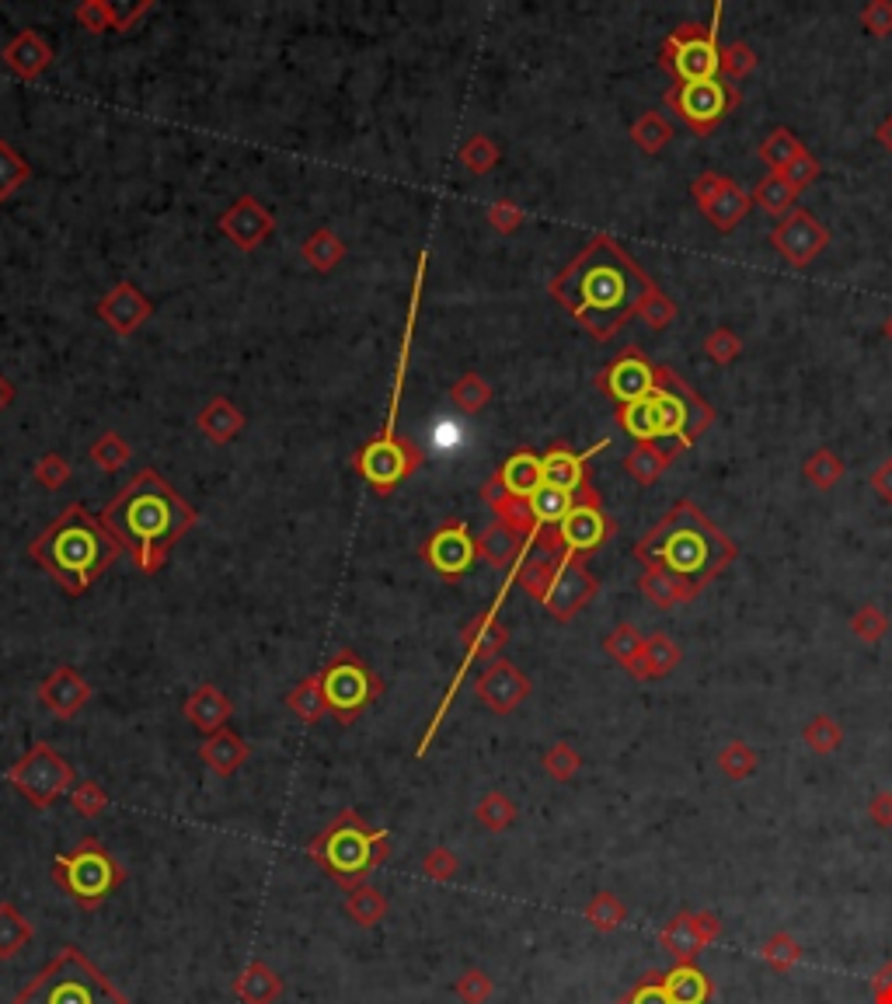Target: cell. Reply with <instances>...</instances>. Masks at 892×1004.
Segmentation results:
<instances>
[{
  "label": "cell",
  "instance_id": "cell-10",
  "mask_svg": "<svg viewBox=\"0 0 892 1004\" xmlns=\"http://www.w3.org/2000/svg\"><path fill=\"white\" fill-rule=\"evenodd\" d=\"M422 555L430 561V569H436L443 579H460V576H468L478 561V544L460 520H446L439 531H433V537L425 541Z\"/></svg>",
  "mask_w": 892,
  "mask_h": 1004
},
{
  "label": "cell",
  "instance_id": "cell-56",
  "mask_svg": "<svg viewBox=\"0 0 892 1004\" xmlns=\"http://www.w3.org/2000/svg\"><path fill=\"white\" fill-rule=\"evenodd\" d=\"M806 739L816 747V750H830L836 739H841V729L833 726V722H827V718H819V722H812V726L806 729Z\"/></svg>",
  "mask_w": 892,
  "mask_h": 1004
},
{
  "label": "cell",
  "instance_id": "cell-59",
  "mask_svg": "<svg viewBox=\"0 0 892 1004\" xmlns=\"http://www.w3.org/2000/svg\"><path fill=\"white\" fill-rule=\"evenodd\" d=\"M11 398H14V387H11L4 377H0V409H4V404H8Z\"/></svg>",
  "mask_w": 892,
  "mask_h": 1004
},
{
  "label": "cell",
  "instance_id": "cell-41",
  "mask_svg": "<svg viewBox=\"0 0 892 1004\" xmlns=\"http://www.w3.org/2000/svg\"><path fill=\"white\" fill-rule=\"evenodd\" d=\"M450 398H454V404H457L460 412L478 415V412L492 401V387H489L485 380H481L478 374H463V377L454 384Z\"/></svg>",
  "mask_w": 892,
  "mask_h": 1004
},
{
  "label": "cell",
  "instance_id": "cell-57",
  "mask_svg": "<svg viewBox=\"0 0 892 1004\" xmlns=\"http://www.w3.org/2000/svg\"><path fill=\"white\" fill-rule=\"evenodd\" d=\"M147 11H150V4H112V22H116L119 32H126V28H133Z\"/></svg>",
  "mask_w": 892,
  "mask_h": 1004
},
{
  "label": "cell",
  "instance_id": "cell-20",
  "mask_svg": "<svg viewBox=\"0 0 892 1004\" xmlns=\"http://www.w3.org/2000/svg\"><path fill=\"white\" fill-rule=\"evenodd\" d=\"M185 718L192 722L195 729L200 733H217V729H224L227 726V718H230V698L220 691L217 684H200L195 691L185 698Z\"/></svg>",
  "mask_w": 892,
  "mask_h": 1004
},
{
  "label": "cell",
  "instance_id": "cell-47",
  "mask_svg": "<svg viewBox=\"0 0 892 1004\" xmlns=\"http://www.w3.org/2000/svg\"><path fill=\"white\" fill-rule=\"evenodd\" d=\"M70 461L67 457H60V453H46L39 464H35V482H39L43 488H49V492H57V488H63L67 482H70Z\"/></svg>",
  "mask_w": 892,
  "mask_h": 1004
},
{
  "label": "cell",
  "instance_id": "cell-53",
  "mask_svg": "<svg viewBox=\"0 0 892 1004\" xmlns=\"http://www.w3.org/2000/svg\"><path fill=\"white\" fill-rule=\"evenodd\" d=\"M754 764H757L754 753H749L743 743H733V747H728V750L722 753V767H725L728 774H733V778H746V774L754 771Z\"/></svg>",
  "mask_w": 892,
  "mask_h": 1004
},
{
  "label": "cell",
  "instance_id": "cell-31",
  "mask_svg": "<svg viewBox=\"0 0 892 1004\" xmlns=\"http://www.w3.org/2000/svg\"><path fill=\"white\" fill-rule=\"evenodd\" d=\"M541 461H544V482L547 485H555L562 492H576L586 482L582 457L572 453V450L555 447V450H547V457H541Z\"/></svg>",
  "mask_w": 892,
  "mask_h": 1004
},
{
  "label": "cell",
  "instance_id": "cell-14",
  "mask_svg": "<svg viewBox=\"0 0 892 1004\" xmlns=\"http://www.w3.org/2000/svg\"><path fill=\"white\" fill-rule=\"evenodd\" d=\"M273 227H276V217L255 196H241L220 217V231L234 241L241 252H255L258 244L273 234Z\"/></svg>",
  "mask_w": 892,
  "mask_h": 1004
},
{
  "label": "cell",
  "instance_id": "cell-6",
  "mask_svg": "<svg viewBox=\"0 0 892 1004\" xmlns=\"http://www.w3.org/2000/svg\"><path fill=\"white\" fill-rule=\"evenodd\" d=\"M49 875L81 910H98L126 883V866L98 837H81L70 851L52 858Z\"/></svg>",
  "mask_w": 892,
  "mask_h": 1004
},
{
  "label": "cell",
  "instance_id": "cell-23",
  "mask_svg": "<svg viewBox=\"0 0 892 1004\" xmlns=\"http://www.w3.org/2000/svg\"><path fill=\"white\" fill-rule=\"evenodd\" d=\"M234 997L241 1004H276L282 997V977L269 963H248L234 980Z\"/></svg>",
  "mask_w": 892,
  "mask_h": 1004
},
{
  "label": "cell",
  "instance_id": "cell-1",
  "mask_svg": "<svg viewBox=\"0 0 892 1004\" xmlns=\"http://www.w3.org/2000/svg\"><path fill=\"white\" fill-rule=\"evenodd\" d=\"M101 520L122 552L136 561V569L154 576L165 569L174 544L195 527V509L154 468H144L105 506Z\"/></svg>",
  "mask_w": 892,
  "mask_h": 1004
},
{
  "label": "cell",
  "instance_id": "cell-48",
  "mask_svg": "<svg viewBox=\"0 0 892 1004\" xmlns=\"http://www.w3.org/2000/svg\"><path fill=\"white\" fill-rule=\"evenodd\" d=\"M457 869H460V858L450 848H443V844L422 858V872L430 875L433 883H450V879L457 875Z\"/></svg>",
  "mask_w": 892,
  "mask_h": 1004
},
{
  "label": "cell",
  "instance_id": "cell-4",
  "mask_svg": "<svg viewBox=\"0 0 892 1004\" xmlns=\"http://www.w3.org/2000/svg\"><path fill=\"white\" fill-rule=\"evenodd\" d=\"M308 855L321 872L349 893L363 886L390 858V840L387 831H377L360 816V809H342L325 831L314 834Z\"/></svg>",
  "mask_w": 892,
  "mask_h": 1004
},
{
  "label": "cell",
  "instance_id": "cell-29",
  "mask_svg": "<svg viewBox=\"0 0 892 1004\" xmlns=\"http://www.w3.org/2000/svg\"><path fill=\"white\" fill-rule=\"evenodd\" d=\"M680 109L687 112V119L694 122H711L715 116H722L725 109V95L715 81H701V84H684L680 92Z\"/></svg>",
  "mask_w": 892,
  "mask_h": 1004
},
{
  "label": "cell",
  "instance_id": "cell-51",
  "mask_svg": "<svg viewBox=\"0 0 892 1004\" xmlns=\"http://www.w3.org/2000/svg\"><path fill=\"white\" fill-rule=\"evenodd\" d=\"M606 649L617 656V660H624V663H631V666H638V656H641V639L635 636L631 628H620L617 636H611V642H606Z\"/></svg>",
  "mask_w": 892,
  "mask_h": 1004
},
{
  "label": "cell",
  "instance_id": "cell-50",
  "mask_svg": "<svg viewBox=\"0 0 892 1004\" xmlns=\"http://www.w3.org/2000/svg\"><path fill=\"white\" fill-rule=\"evenodd\" d=\"M77 22L87 28V32H109V28H116V22H112V4L109 0H84V4H77Z\"/></svg>",
  "mask_w": 892,
  "mask_h": 1004
},
{
  "label": "cell",
  "instance_id": "cell-52",
  "mask_svg": "<svg viewBox=\"0 0 892 1004\" xmlns=\"http://www.w3.org/2000/svg\"><path fill=\"white\" fill-rule=\"evenodd\" d=\"M620 1004H673V997L663 988V980H646V983H638V988Z\"/></svg>",
  "mask_w": 892,
  "mask_h": 1004
},
{
  "label": "cell",
  "instance_id": "cell-36",
  "mask_svg": "<svg viewBox=\"0 0 892 1004\" xmlns=\"http://www.w3.org/2000/svg\"><path fill=\"white\" fill-rule=\"evenodd\" d=\"M474 816H478L481 826H485V831L503 834V831H509V826L516 823V802L509 796H503V791H489V796H481Z\"/></svg>",
  "mask_w": 892,
  "mask_h": 1004
},
{
  "label": "cell",
  "instance_id": "cell-37",
  "mask_svg": "<svg viewBox=\"0 0 892 1004\" xmlns=\"http://www.w3.org/2000/svg\"><path fill=\"white\" fill-rule=\"evenodd\" d=\"M28 174H32V168H28L25 157L17 154V150L8 144V140H0V203L11 199L14 192L28 182Z\"/></svg>",
  "mask_w": 892,
  "mask_h": 1004
},
{
  "label": "cell",
  "instance_id": "cell-7",
  "mask_svg": "<svg viewBox=\"0 0 892 1004\" xmlns=\"http://www.w3.org/2000/svg\"><path fill=\"white\" fill-rule=\"evenodd\" d=\"M321 691L328 701V715L338 722H355L373 701L384 694V680L352 653V649H338V653L325 663V669H317Z\"/></svg>",
  "mask_w": 892,
  "mask_h": 1004
},
{
  "label": "cell",
  "instance_id": "cell-49",
  "mask_svg": "<svg viewBox=\"0 0 892 1004\" xmlns=\"http://www.w3.org/2000/svg\"><path fill=\"white\" fill-rule=\"evenodd\" d=\"M544 771L551 774V778H558V782H568L572 774L579 771V753L568 747V743H555L547 753H544Z\"/></svg>",
  "mask_w": 892,
  "mask_h": 1004
},
{
  "label": "cell",
  "instance_id": "cell-9",
  "mask_svg": "<svg viewBox=\"0 0 892 1004\" xmlns=\"http://www.w3.org/2000/svg\"><path fill=\"white\" fill-rule=\"evenodd\" d=\"M349 464L377 492H395L405 479H412L422 468V450L408 436L381 433L377 439H370V444L355 450Z\"/></svg>",
  "mask_w": 892,
  "mask_h": 1004
},
{
  "label": "cell",
  "instance_id": "cell-15",
  "mask_svg": "<svg viewBox=\"0 0 892 1004\" xmlns=\"http://www.w3.org/2000/svg\"><path fill=\"white\" fill-rule=\"evenodd\" d=\"M39 701L52 715L74 718L87 701H92V684H87L74 666H57L39 684Z\"/></svg>",
  "mask_w": 892,
  "mask_h": 1004
},
{
  "label": "cell",
  "instance_id": "cell-17",
  "mask_svg": "<svg viewBox=\"0 0 892 1004\" xmlns=\"http://www.w3.org/2000/svg\"><path fill=\"white\" fill-rule=\"evenodd\" d=\"M590 596H593V579L579 566H572V561H565V566H558L555 576H551V586L541 604L555 614L558 621H565V618H572Z\"/></svg>",
  "mask_w": 892,
  "mask_h": 1004
},
{
  "label": "cell",
  "instance_id": "cell-25",
  "mask_svg": "<svg viewBox=\"0 0 892 1004\" xmlns=\"http://www.w3.org/2000/svg\"><path fill=\"white\" fill-rule=\"evenodd\" d=\"M652 384H655V380H652L649 363H646V360H635V356H624L620 363H614L611 377H606V387H611V395H614L617 401H624V404L649 398V395L655 391Z\"/></svg>",
  "mask_w": 892,
  "mask_h": 1004
},
{
  "label": "cell",
  "instance_id": "cell-16",
  "mask_svg": "<svg viewBox=\"0 0 892 1004\" xmlns=\"http://www.w3.org/2000/svg\"><path fill=\"white\" fill-rule=\"evenodd\" d=\"M98 314H101V322L109 325L116 335H133L140 325L150 318V301L133 283L122 279V283H116L109 293L101 297Z\"/></svg>",
  "mask_w": 892,
  "mask_h": 1004
},
{
  "label": "cell",
  "instance_id": "cell-42",
  "mask_svg": "<svg viewBox=\"0 0 892 1004\" xmlns=\"http://www.w3.org/2000/svg\"><path fill=\"white\" fill-rule=\"evenodd\" d=\"M130 444L122 439L119 433H101L95 444H92V461L101 468V471H119V468H126V461H130Z\"/></svg>",
  "mask_w": 892,
  "mask_h": 1004
},
{
  "label": "cell",
  "instance_id": "cell-5",
  "mask_svg": "<svg viewBox=\"0 0 892 1004\" xmlns=\"http://www.w3.org/2000/svg\"><path fill=\"white\" fill-rule=\"evenodd\" d=\"M11 1004H130L116 983L77 945H63Z\"/></svg>",
  "mask_w": 892,
  "mask_h": 1004
},
{
  "label": "cell",
  "instance_id": "cell-44",
  "mask_svg": "<svg viewBox=\"0 0 892 1004\" xmlns=\"http://www.w3.org/2000/svg\"><path fill=\"white\" fill-rule=\"evenodd\" d=\"M70 806L77 809V816L95 820L109 809V791H105L98 782H77L74 791H70Z\"/></svg>",
  "mask_w": 892,
  "mask_h": 1004
},
{
  "label": "cell",
  "instance_id": "cell-18",
  "mask_svg": "<svg viewBox=\"0 0 892 1004\" xmlns=\"http://www.w3.org/2000/svg\"><path fill=\"white\" fill-rule=\"evenodd\" d=\"M606 537V520L593 503H576L572 513L558 523V541L565 552H593Z\"/></svg>",
  "mask_w": 892,
  "mask_h": 1004
},
{
  "label": "cell",
  "instance_id": "cell-34",
  "mask_svg": "<svg viewBox=\"0 0 892 1004\" xmlns=\"http://www.w3.org/2000/svg\"><path fill=\"white\" fill-rule=\"evenodd\" d=\"M287 709L297 718H303V722H321V718L328 715V701H325V691H321V677L317 674L303 677L293 687V691L287 694Z\"/></svg>",
  "mask_w": 892,
  "mask_h": 1004
},
{
  "label": "cell",
  "instance_id": "cell-38",
  "mask_svg": "<svg viewBox=\"0 0 892 1004\" xmlns=\"http://www.w3.org/2000/svg\"><path fill=\"white\" fill-rule=\"evenodd\" d=\"M586 921H590L596 931H614L628 921V907H624L614 893H596L590 904H586Z\"/></svg>",
  "mask_w": 892,
  "mask_h": 1004
},
{
  "label": "cell",
  "instance_id": "cell-39",
  "mask_svg": "<svg viewBox=\"0 0 892 1004\" xmlns=\"http://www.w3.org/2000/svg\"><path fill=\"white\" fill-rule=\"evenodd\" d=\"M624 430L638 439H655L659 436V412H655V398H641V401H631L624 404Z\"/></svg>",
  "mask_w": 892,
  "mask_h": 1004
},
{
  "label": "cell",
  "instance_id": "cell-11",
  "mask_svg": "<svg viewBox=\"0 0 892 1004\" xmlns=\"http://www.w3.org/2000/svg\"><path fill=\"white\" fill-rule=\"evenodd\" d=\"M663 561L680 576H704L719 561L715 537L704 527H673L663 541Z\"/></svg>",
  "mask_w": 892,
  "mask_h": 1004
},
{
  "label": "cell",
  "instance_id": "cell-19",
  "mask_svg": "<svg viewBox=\"0 0 892 1004\" xmlns=\"http://www.w3.org/2000/svg\"><path fill=\"white\" fill-rule=\"evenodd\" d=\"M4 63L22 81H35L52 63V46L43 39L39 32L25 28V32H17L14 39L4 46Z\"/></svg>",
  "mask_w": 892,
  "mask_h": 1004
},
{
  "label": "cell",
  "instance_id": "cell-12",
  "mask_svg": "<svg viewBox=\"0 0 892 1004\" xmlns=\"http://www.w3.org/2000/svg\"><path fill=\"white\" fill-rule=\"evenodd\" d=\"M474 694L495 715H509L516 704L530 694V680L523 677L520 666H513L509 660H492L474 680Z\"/></svg>",
  "mask_w": 892,
  "mask_h": 1004
},
{
  "label": "cell",
  "instance_id": "cell-54",
  "mask_svg": "<svg viewBox=\"0 0 892 1004\" xmlns=\"http://www.w3.org/2000/svg\"><path fill=\"white\" fill-rule=\"evenodd\" d=\"M646 656H649V669H646V674H666V669L676 663V649H673L666 639H652L649 649H646Z\"/></svg>",
  "mask_w": 892,
  "mask_h": 1004
},
{
  "label": "cell",
  "instance_id": "cell-24",
  "mask_svg": "<svg viewBox=\"0 0 892 1004\" xmlns=\"http://www.w3.org/2000/svg\"><path fill=\"white\" fill-rule=\"evenodd\" d=\"M478 558H485L492 569H509L516 558H520V548H523V534L513 531L509 523L495 520L492 527H485L478 537Z\"/></svg>",
  "mask_w": 892,
  "mask_h": 1004
},
{
  "label": "cell",
  "instance_id": "cell-8",
  "mask_svg": "<svg viewBox=\"0 0 892 1004\" xmlns=\"http://www.w3.org/2000/svg\"><path fill=\"white\" fill-rule=\"evenodd\" d=\"M8 782L22 791L35 809H49L60 796L74 791L77 774L70 767V761H63L57 753V747L35 743L22 761L8 771Z\"/></svg>",
  "mask_w": 892,
  "mask_h": 1004
},
{
  "label": "cell",
  "instance_id": "cell-43",
  "mask_svg": "<svg viewBox=\"0 0 892 1004\" xmlns=\"http://www.w3.org/2000/svg\"><path fill=\"white\" fill-rule=\"evenodd\" d=\"M760 956L767 959V966H771V970L784 973V970H792V966L801 959V948H798V942L788 935V931H778V935H771V939L763 942Z\"/></svg>",
  "mask_w": 892,
  "mask_h": 1004
},
{
  "label": "cell",
  "instance_id": "cell-28",
  "mask_svg": "<svg viewBox=\"0 0 892 1004\" xmlns=\"http://www.w3.org/2000/svg\"><path fill=\"white\" fill-rule=\"evenodd\" d=\"M387 910H390V904L377 886L363 883V886L349 890V896H346V918L360 928H377L387 918Z\"/></svg>",
  "mask_w": 892,
  "mask_h": 1004
},
{
  "label": "cell",
  "instance_id": "cell-58",
  "mask_svg": "<svg viewBox=\"0 0 892 1004\" xmlns=\"http://www.w3.org/2000/svg\"><path fill=\"white\" fill-rule=\"evenodd\" d=\"M871 991H876V1004H892V963L882 966L879 977L871 980Z\"/></svg>",
  "mask_w": 892,
  "mask_h": 1004
},
{
  "label": "cell",
  "instance_id": "cell-40",
  "mask_svg": "<svg viewBox=\"0 0 892 1004\" xmlns=\"http://www.w3.org/2000/svg\"><path fill=\"white\" fill-rule=\"evenodd\" d=\"M655 412H659V436H676L687 426V401L673 391H652Z\"/></svg>",
  "mask_w": 892,
  "mask_h": 1004
},
{
  "label": "cell",
  "instance_id": "cell-45",
  "mask_svg": "<svg viewBox=\"0 0 892 1004\" xmlns=\"http://www.w3.org/2000/svg\"><path fill=\"white\" fill-rule=\"evenodd\" d=\"M498 161V147L492 144L489 136H471L468 144L460 147V165L468 168L471 174H485L492 171Z\"/></svg>",
  "mask_w": 892,
  "mask_h": 1004
},
{
  "label": "cell",
  "instance_id": "cell-27",
  "mask_svg": "<svg viewBox=\"0 0 892 1004\" xmlns=\"http://www.w3.org/2000/svg\"><path fill=\"white\" fill-rule=\"evenodd\" d=\"M663 988L670 991L673 1004H704L711 997V980L694 963H680L676 970L663 977Z\"/></svg>",
  "mask_w": 892,
  "mask_h": 1004
},
{
  "label": "cell",
  "instance_id": "cell-32",
  "mask_svg": "<svg viewBox=\"0 0 892 1004\" xmlns=\"http://www.w3.org/2000/svg\"><path fill=\"white\" fill-rule=\"evenodd\" d=\"M527 506H530L533 523H538V527H547V523H562L568 513H572L576 499H572V492H562V488H555V485L544 482V485L527 499Z\"/></svg>",
  "mask_w": 892,
  "mask_h": 1004
},
{
  "label": "cell",
  "instance_id": "cell-55",
  "mask_svg": "<svg viewBox=\"0 0 892 1004\" xmlns=\"http://www.w3.org/2000/svg\"><path fill=\"white\" fill-rule=\"evenodd\" d=\"M489 220L495 223V231L509 234V231H516V227H520L523 214H520V209H516L513 203H495V206H489Z\"/></svg>",
  "mask_w": 892,
  "mask_h": 1004
},
{
  "label": "cell",
  "instance_id": "cell-33",
  "mask_svg": "<svg viewBox=\"0 0 892 1004\" xmlns=\"http://www.w3.org/2000/svg\"><path fill=\"white\" fill-rule=\"evenodd\" d=\"M32 921L14 904L0 900V959H14L32 942Z\"/></svg>",
  "mask_w": 892,
  "mask_h": 1004
},
{
  "label": "cell",
  "instance_id": "cell-3",
  "mask_svg": "<svg viewBox=\"0 0 892 1004\" xmlns=\"http://www.w3.org/2000/svg\"><path fill=\"white\" fill-rule=\"evenodd\" d=\"M28 555L57 579L70 596H84L98 576L122 558V544L84 506H70L28 544Z\"/></svg>",
  "mask_w": 892,
  "mask_h": 1004
},
{
  "label": "cell",
  "instance_id": "cell-26",
  "mask_svg": "<svg viewBox=\"0 0 892 1004\" xmlns=\"http://www.w3.org/2000/svg\"><path fill=\"white\" fill-rule=\"evenodd\" d=\"M241 430H244V412L227 398H213L200 412V433L213 439V444H230Z\"/></svg>",
  "mask_w": 892,
  "mask_h": 1004
},
{
  "label": "cell",
  "instance_id": "cell-13",
  "mask_svg": "<svg viewBox=\"0 0 892 1004\" xmlns=\"http://www.w3.org/2000/svg\"><path fill=\"white\" fill-rule=\"evenodd\" d=\"M719 931H722L719 918L708 910L676 914V918L663 928V935H659V945H663L676 963H690L708 942L719 939Z\"/></svg>",
  "mask_w": 892,
  "mask_h": 1004
},
{
  "label": "cell",
  "instance_id": "cell-30",
  "mask_svg": "<svg viewBox=\"0 0 892 1004\" xmlns=\"http://www.w3.org/2000/svg\"><path fill=\"white\" fill-rule=\"evenodd\" d=\"M300 255L314 273H332L338 262L346 258V244L332 231V227H321V231H314L308 241L300 244Z\"/></svg>",
  "mask_w": 892,
  "mask_h": 1004
},
{
  "label": "cell",
  "instance_id": "cell-2",
  "mask_svg": "<svg viewBox=\"0 0 892 1004\" xmlns=\"http://www.w3.org/2000/svg\"><path fill=\"white\" fill-rule=\"evenodd\" d=\"M551 293H555L586 328L596 331L603 339V335L617 328L631 314V307L641 301V293H646V276H641L611 241H593L590 249L555 279Z\"/></svg>",
  "mask_w": 892,
  "mask_h": 1004
},
{
  "label": "cell",
  "instance_id": "cell-35",
  "mask_svg": "<svg viewBox=\"0 0 892 1004\" xmlns=\"http://www.w3.org/2000/svg\"><path fill=\"white\" fill-rule=\"evenodd\" d=\"M715 66H719V57L708 43H687V46H680V52H676V74H680L687 84L711 81Z\"/></svg>",
  "mask_w": 892,
  "mask_h": 1004
},
{
  "label": "cell",
  "instance_id": "cell-22",
  "mask_svg": "<svg viewBox=\"0 0 892 1004\" xmlns=\"http://www.w3.org/2000/svg\"><path fill=\"white\" fill-rule=\"evenodd\" d=\"M200 757L206 761L209 771H217L220 778H230V774L241 771V767L248 764V757H252V750H248V743H244V739H241L234 729L224 726V729L209 733V736L203 739Z\"/></svg>",
  "mask_w": 892,
  "mask_h": 1004
},
{
  "label": "cell",
  "instance_id": "cell-46",
  "mask_svg": "<svg viewBox=\"0 0 892 1004\" xmlns=\"http://www.w3.org/2000/svg\"><path fill=\"white\" fill-rule=\"evenodd\" d=\"M457 997L463 1001V1004H485L489 997H492V980H489V973L485 970H478V966H471V970H463L460 973V980H457Z\"/></svg>",
  "mask_w": 892,
  "mask_h": 1004
},
{
  "label": "cell",
  "instance_id": "cell-21",
  "mask_svg": "<svg viewBox=\"0 0 892 1004\" xmlns=\"http://www.w3.org/2000/svg\"><path fill=\"white\" fill-rule=\"evenodd\" d=\"M495 482L503 485V492H506L509 499H523L527 503L533 492L544 485V461H541L538 453L520 450V453H513L503 468H498Z\"/></svg>",
  "mask_w": 892,
  "mask_h": 1004
}]
</instances>
